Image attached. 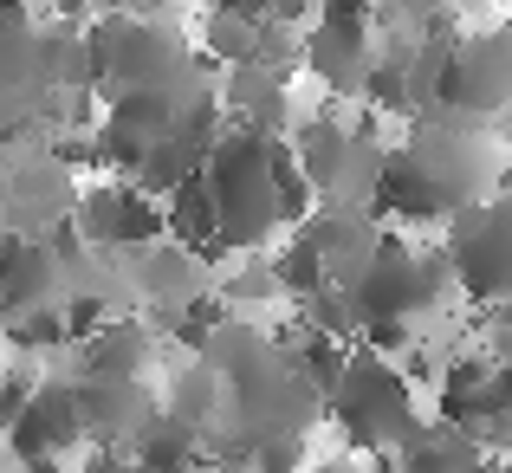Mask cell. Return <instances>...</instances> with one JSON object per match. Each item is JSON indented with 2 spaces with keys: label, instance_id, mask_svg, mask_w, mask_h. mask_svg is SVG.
I'll use <instances>...</instances> for the list:
<instances>
[{
  "label": "cell",
  "instance_id": "obj_13",
  "mask_svg": "<svg viewBox=\"0 0 512 473\" xmlns=\"http://www.w3.org/2000/svg\"><path fill=\"white\" fill-rule=\"evenodd\" d=\"M305 234H312V247L325 253V279L338 292H350L363 273H370V260H376V247H383V227L370 221V214H350V208H325V214H312L305 221Z\"/></svg>",
  "mask_w": 512,
  "mask_h": 473
},
{
  "label": "cell",
  "instance_id": "obj_37",
  "mask_svg": "<svg viewBox=\"0 0 512 473\" xmlns=\"http://www.w3.org/2000/svg\"><path fill=\"white\" fill-rule=\"evenodd\" d=\"M305 473H357V461H318V467H305Z\"/></svg>",
  "mask_w": 512,
  "mask_h": 473
},
{
  "label": "cell",
  "instance_id": "obj_29",
  "mask_svg": "<svg viewBox=\"0 0 512 473\" xmlns=\"http://www.w3.org/2000/svg\"><path fill=\"white\" fill-rule=\"evenodd\" d=\"M240 467H247V473H305V467H312V461H305V435H273V441H253Z\"/></svg>",
  "mask_w": 512,
  "mask_h": 473
},
{
  "label": "cell",
  "instance_id": "obj_12",
  "mask_svg": "<svg viewBox=\"0 0 512 473\" xmlns=\"http://www.w3.org/2000/svg\"><path fill=\"white\" fill-rule=\"evenodd\" d=\"M78 182L59 169V162H26V169L7 175V234H52L59 221H72Z\"/></svg>",
  "mask_w": 512,
  "mask_h": 473
},
{
  "label": "cell",
  "instance_id": "obj_22",
  "mask_svg": "<svg viewBox=\"0 0 512 473\" xmlns=\"http://www.w3.org/2000/svg\"><path fill=\"white\" fill-rule=\"evenodd\" d=\"M350 350H357V344H338V337H325V331H312V324H299V337H292L286 363H292V370H299V383L312 389L318 402H325L331 389H338V376H344Z\"/></svg>",
  "mask_w": 512,
  "mask_h": 473
},
{
  "label": "cell",
  "instance_id": "obj_27",
  "mask_svg": "<svg viewBox=\"0 0 512 473\" xmlns=\"http://www.w3.org/2000/svg\"><path fill=\"white\" fill-rule=\"evenodd\" d=\"M227 318H234V312H227V305L214 299V292H195V299H182V305H175V344L201 350V344H208V337L221 331Z\"/></svg>",
  "mask_w": 512,
  "mask_h": 473
},
{
  "label": "cell",
  "instance_id": "obj_34",
  "mask_svg": "<svg viewBox=\"0 0 512 473\" xmlns=\"http://www.w3.org/2000/svg\"><path fill=\"white\" fill-rule=\"evenodd\" d=\"M279 0H208V13H234V20H273Z\"/></svg>",
  "mask_w": 512,
  "mask_h": 473
},
{
  "label": "cell",
  "instance_id": "obj_8",
  "mask_svg": "<svg viewBox=\"0 0 512 473\" xmlns=\"http://www.w3.org/2000/svg\"><path fill=\"white\" fill-rule=\"evenodd\" d=\"M0 448L13 454L20 473H65V461L85 448V428H78V389L65 383V376L39 383L33 402H26V415L0 435Z\"/></svg>",
  "mask_w": 512,
  "mask_h": 473
},
{
  "label": "cell",
  "instance_id": "obj_25",
  "mask_svg": "<svg viewBox=\"0 0 512 473\" xmlns=\"http://www.w3.org/2000/svg\"><path fill=\"white\" fill-rule=\"evenodd\" d=\"M260 39H266V20H234V13H208V20H201V46H208V59H221L227 72H234V65H260Z\"/></svg>",
  "mask_w": 512,
  "mask_h": 473
},
{
  "label": "cell",
  "instance_id": "obj_7",
  "mask_svg": "<svg viewBox=\"0 0 512 473\" xmlns=\"http://www.w3.org/2000/svg\"><path fill=\"white\" fill-rule=\"evenodd\" d=\"M72 227L98 253H150L163 240V201L137 182H85L72 201Z\"/></svg>",
  "mask_w": 512,
  "mask_h": 473
},
{
  "label": "cell",
  "instance_id": "obj_3",
  "mask_svg": "<svg viewBox=\"0 0 512 473\" xmlns=\"http://www.w3.org/2000/svg\"><path fill=\"white\" fill-rule=\"evenodd\" d=\"M441 253H448L454 292L467 305H506L512 299V188L467 201L448 221Z\"/></svg>",
  "mask_w": 512,
  "mask_h": 473
},
{
  "label": "cell",
  "instance_id": "obj_36",
  "mask_svg": "<svg viewBox=\"0 0 512 473\" xmlns=\"http://www.w3.org/2000/svg\"><path fill=\"white\" fill-rule=\"evenodd\" d=\"M46 7H52V13H59V20H78V13H85V7H91V0H46Z\"/></svg>",
  "mask_w": 512,
  "mask_h": 473
},
{
  "label": "cell",
  "instance_id": "obj_2",
  "mask_svg": "<svg viewBox=\"0 0 512 473\" xmlns=\"http://www.w3.org/2000/svg\"><path fill=\"white\" fill-rule=\"evenodd\" d=\"M266 143L273 137H247V130H221V143L201 162V182L214 195V227H221L227 253H253L279 234V208H273V169H266Z\"/></svg>",
  "mask_w": 512,
  "mask_h": 473
},
{
  "label": "cell",
  "instance_id": "obj_39",
  "mask_svg": "<svg viewBox=\"0 0 512 473\" xmlns=\"http://www.w3.org/2000/svg\"><path fill=\"white\" fill-rule=\"evenodd\" d=\"M480 473H512V467H506V461H487V467H480Z\"/></svg>",
  "mask_w": 512,
  "mask_h": 473
},
{
  "label": "cell",
  "instance_id": "obj_21",
  "mask_svg": "<svg viewBox=\"0 0 512 473\" xmlns=\"http://www.w3.org/2000/svg\"><path fill=\"white\" fill-rule=\"evenodd\" d=\"M487 363L493 357L441 363V376H435V422H448V428H474L480 422V383H487Z\"/></svg>",
  "mask_w": 512,
  "mask_h": 473
},
{
  "label": "cell",
  "instance_id": "obj_4",
  "mask_svg": "<svg viewBox=\"0 0 512 473\" xmlns=\"http://www.w3.org/2000/svg\"><path fill=\"white\" fill-rule=\"evenodd\" d=\"M448 292H454L448 253L441 247H409L402 234H383L370 273L350 286V305H357V318H402V324H415L422 312H435Z\"/></svg>",
  "mask_w": 512,
  "mask_h": 473
},
{
  "label": "cell",
  "instance_id": "obj_23",
  "mask_svg": "<svg viewBox=\"0 0 512 473\" xmlns=\"http://www.w3.org/2000/svg\"><path fill=\"white\" fill-rule=\"evenodd\" d=\"M266 169H273V208H279V227H305L318 214V195H312V182H305V169H299V156H292V143L286 137H273L266 143Z\"/></svg>",
  "mask_w": 512,
  "mask_h": 473
},
{
  "label": "cell",
  "instance_id": "obj_35",
  "mask_svg": "<svg viewBox=\"0 0 512 473\" xmlns=\"http://www.w3.org/2000/svg\"><path fill=\"white\" fill-rule=\"evenodd\" d=\"M91 473H137V467H130L117 448H98V461H91Z\"/></svg>",
  "mask_w": 512,
  "mask_h": 473
},
{
  "label": "cell",
  "instance_id": "obj_14",
  "mask_svg": "<svg viewBox=\"0 0 512 473\" xmlns=\"http://www.w3.org/2000/svg\"><path fill=\"white\" fill-rule=\"evenodd\" d=\"M65 292V273L52 260L46 234H7L0 227V312H26V305H52Z\"/></svg>",
  "mask_w": 512,
  "mask_h": 473
},
{
  "label": "cell",
  "instance_id": "obj_31",
  "mask_svg": "<svg viewBox=\"0 0 512 473\" xmlns=\"http://www.w3.org/2000/svg\"><path fill=\"white\" fill-rule=\"evenodd\" d=\"M312 13H318V26H338V33H370L383 0H312Z\"/></svg>",
  "mask_w": 512,
  "mask_h": 473
},
{
  "label": "cell",
  "instance_id": "obj_20",
  "mask_svg": "<svg viewBox=\"0 0 512 473\" xmlns=\"http://www.w3.org/2000/svg\"><path fill=\"white\" fill-rule=\"evenodd\" d=\"M266 273H273V286H279V299H286V305H305L312 292L331 286V279H325V253L312 247V234H305V227H292L286 247H273Z\"/></svg>",
  "mask_w": 512,
  "mask_h": 473
},
{
  "label": "cell",
  "instance_id": "obj_30",
  "mask_svg": "<svg viewBox=\"0 0 512 473\" xmlns=\"http://www.w3.org/2000/svg\"><path fill=\"white\" fill-rule=\"evenodd\" d=\"M59 318H65V337H72V344H85L91 331H104V324H111V305H104L98 292H59Z\"/></svg>",
  "mask_w": 512,
  "mask_h": 473
},
{
  "label": "cell",
  "instance_id": "obj_18",
  "mask_svg": "<svg viewBox=\"0 0 512 473\" xmlns=\"http://www.w3.org/2000/svg\"><path fill=\"white\" fill-rule=\"evenodd\" d=\"M299 65L318 72L331 91H357L363 72H370V33H338V26H318L299 46Z\"/></svg>",
  "mask_w": 512,
  "mask_h": 473
},
{
  "label": "cell",
  "instance_id": "obj_19",
  "mask_svg": "<svg viewBox=\"0 0 512 473\" xmlns=\"http://www.w3.org/2000/svg\"><path fill=\"white\" fill-rule=\"evenodd\" d=\"M163 415L182 422V428H195L201 441H214V422H221V376H214L208 363H188V370L169 383Z\"/></svg>",
  "mask_w": 512,
  "mask_h": 473
},
{
  "label": "cell",
  "instance_id": "obj_17",
  "mask_svg": "<svg viewBox=\"0 0 512 473\" xmlns=\"http://www.w3.org/2000/svg\"><path fill=\"white\" fill-rule=\"evenodd\" d=\"M396 467L402 473H480L487 454L467 428H448V422H422L409 441L396 448Z\"/></svg>",
  "mask_w": 512,
  "mask_h": 473
},
{
  "label": "cell",
  "instance_id": "obj_38",
  "mask_svg": "<svg viewBox=\"0 0 512 473\" xmlns=\"http://www.w3.org/2000/svg\"><path fill=\"white\" fill-rule=\"evenodd\" d=\"M0 20H26V0H0Z\"/></svg>",
  "mask_w": 512,
  "mask_h": 473
},
{
  "label": "cell",
  "instance_id": "obj_28",
  "mask_svg": "<svg viewBox=\"0 0 512 473\" xmlns=\"http://www.w3.org/2000/svg\"><path fill=\"white\" fill-rule=\"evenodd\" d=\"M214 299H221L227 312L240 318L247 305H260V299H279V286H273V273H266V260H253V266H240V273H227Z\"/></svg>",
  "mask_w": 512,
  "mask_h": 473
},
{
  "label": "cell",
  "instance_id": "obj_16",
  "mask_svg": "<svg viewBox=\"0 0 512 473\" xmlns=\"http://www.w3.org/2000/svg\"><path fill=\"white\" fill-rule=\"evenodd\" d=\"M124 461L137 473H208V441L195 435V428L169 422L163 409H156V422H143V435L124 448Z\"/></svg>",
  "mask_w": 512,
  "mask_h": 473
},
{
  "label": "cell",
  "instance_id": "obj_26",
  "mask_svg": "<svg viewBox=\"0 0 512 473\" xmlns=\"http://www.w3.org/2000/svg\"><path fill=\"white\" fill-rule=\"evenodd\" d=\"M0 331H7L13 350H72L65 318H59V299L52 305H26V312H0Z\"/></svg>",
  "mask_w": 512,
  "mask_h": 473
},
{
  "label": "cell",
  "instance_id": "obj_33",
  "mask_svg": "<svg viewBox=\"0 0 512 473\" xmlns=\"http://www.w3.org/2000/svg\"><path fill=\"white\" fill-rule=\"evenodd\" d=\"M487 415H512V363L493 357L487 363V383H480V422Z\"/></svg>",
  "mask_w": 512,
  "mask_h": 473
},
{
  "label": "cell",
  "instance_id": "obj_9",
  "mask_svg": "<svg viewBox=\"0 0 512 473\" xmlns=\"http://www.w3.org/2000/svg\"><path fill=\"white\" fill-rule=\"evenodd\" d=\"M292 156H299L305 182H312V195H363L376 175V162H383V143L370 137V130H344L338 117H305L299 130H292Z\"/></svg>",
  "mask_w": 512,
  "mask_h": 473
},
{
  "label": "cell",
  "instance_id": "obj_5",
  "mask_svg": "<svg viewBox=\"0 0 512 473\" xmlns=\"http://www.w3.org/2000/svg\"><path fill=\"white\" fill-rule=\"evenodd\" d=\"M91 46L104 65V98L111 91H156L195 78V52L182 46L169 20H137V13H111L91 26Z\"/></svg>",
  "mask_w": 512,
  "mask_h": 473
},
{
  "label": "cell",
  "instance_id": "obj_10",
  "mask_svg": "<svg viewBox=\"0 0 512 473\" xmlns=\"http://www.w3.org/2000/svg\"><path fill=\"white\" fill-rule=\"evenodd\" d=\"M78 389V428H85L91 448H117L143 435V422H156L163 402L150 396V383H104V376H72Z\"/></svg>",
  "mask_w": 512,
  "mask_h": 473
},
{
  "label": "cell",
  "instance_id": "obj_41",
  "mask_svg": "<svg viewBox=\"0 0 512 473\" xmlns=\"http://www.w3.org/2000/svg\"><path fill=\"white\" fill-rule=\"evenodd\" d=\"M208 473H247V467H208Z\"/></svg>",
  "mask_w": 512,
  "mask_h": 473
},
{
  "label": "cell",
  "instance_id": "obj_6",
  "mask_svg": "<svg viewBox=\"0 0 512 473\" xmlns=\"http://www.w3.org/2000/svg\"><path fill=\"white\" fill-rule=\"evenodd\" d=\"M428 98L441 104V117H493L512 104V26H493V33L454 39L441 52L435 78H428Z\"/></svg>",
  "mask_w": 512,
  "mask_h": 473
},
{
  "label": "cell",
  "instance_id": "obj_40",
  "mask_svg": "<svg viewBox=\"0 0 512 473\" xmlns=\"http://www.w3.org/2000/svg\"><path fill=\"white\" fill-rule=\"evenodd\" d=\"M500 150H506V156H512V124H506V143H500Z\"/></svg>",
  "mask_w": 512,
  "mask_h": 473
},
{
  "label": "cell",
  "instance_id": "obj_42",
  "mask_svg": "<svg viewBox=\"0 0 512 473\" xmlns=\"http://www.w3.org/2000/svg\"><path fill=\"white\" fill-rule=\"evenodd\" d=\"M7 473H20V467H7Z\"/></svg>",
  "mask_w": 512,
  "mask_h": 473
},
{
  "label": "cell",
  "instance_id": "obj_43",
  "mask_svg": "<svg viewBox=\"0 0 512 473\" xmlns=\"http://www.w3.org/2000/svg\"><path fill=\"white\" fill-rule=\"evenodd\" d=\"M117 7H124V0H117Z\"/></svg>",
  "mask_w": 512,
  "mask_h": 473
},
{
  "label": "cell",
  "instance_id": "obj_1",
  "mask_svg": "<svg viewBox=\"0 0 512 473\" xmlns=\"http://www.w3.org/2000/svg\"><path fill=\"white\" fill-rule=\"evenodd\" d=\"M325 422L344 435L350 454H396L422 428V402H415V383L389 357L350 350L338 389L325 396Z\"/></svg>",
  "mask_w": 512,
  "mask_h": 473
},
{
  "label": "cell",
  "instance_id": "obj_15",
  "mask_svg": "<svg viewBox=\"0 0 512 473\" xmlns=\"http://www.w3.org/2000/svg\"><path fill=\"white\" fill-rule=\"evenodd\" d=\"M78 350V376H104V383H143L156 357V337L137 318H111L104 331H91Z\"/></svg>",
  "mask_w": 512,
  "mask_h": 473
},
{
  "label": "cell",
  "instance_id": "obj_24",
  "mask_svg": "<svg viewBox=\"0 0 512 473\" xmlns=\"http://www.w3.org/2000/svg\"><path fill=\"white\" fill-rule=\"evenodd\" d=\"M137 286H143V299H156V305H182V299H195V260H188L182 247H163L156 240L150 253H137Z\"/></svg>",
  "mask_w": 512,
  "mask_h": 473
},
{
  "label": "cell",
  "instance_id": "obj_11",
  "mask_svg": "<svg viewBox=\"0 0 512 473\" xmlns=\"http://www.w3.org/2000/svg\"><path fill=\"white\" fill-rule=\"evenodd\" d=\"M292 78L266 72V65H234L221 78V117L227 130H247V137H292Z\"/></svg>",
  "mask_w": 512,
  "mask_h": 473
},
{
  "label": "cell",
  "instance_id": "obj_32",
  "mask_svg": "<svg viewBox=\"0 0 512 473\" xmlns=\"http://www.w3.org/2000/svg\"><path fill=\"white\" fill-rule=\"evenodd\" d=\"M33 389H39V376H33V370H0V435H7V428L26 415Z\"/></svg>",
  "mask_w": 512,
  "mask_h": 473
}]
</instances>
